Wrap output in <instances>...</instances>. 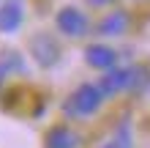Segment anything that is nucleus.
Segmentation results:
<instances>
[{
  "label": "nucleus",
  "instance_id": "7",
  "mask_svg": "<svg viewBox=\"0 0 150 148\" xmlns=\"http://www.w3.org/2000/svg\"><path fill=\"white\" fill-rule=\"evenodd\" d=\"M79 137L71 126H52L44 137V148H76Z\"/></svg>",
  "mask_w": 150,
  "mask_h": 148
},
{
  "label": "nucleus",
  "instance_id": "9",
  "mask_svg": "<svg viewBox=\"0 0 150 148\" xmlns=\"http://www.w3.org/2000/svg\"><path fill=\"white\" fill-rule=\"evenodd\" d=\"M128 28V14L126 11H112L98 22V33L101 36H120Z\"/></svg>",
  "mask_w": 150,
  "mask_h": 148
},
{
  "label": "nucleus",
  "instance_id": "8",
  "mask_svg": "<svg viewBox=\"0 0 150 148\" xmlns=\"http://www.w3.org/2000/svg\"><path fill=\"white\" fill-rule=\"evenodd\" d=\"M8 74H25V58L16 49H0V82Z\"/></svg>",
  "mask_w": 150,
  "mask_h": 148
},
{
  "label": "nucleus",
  "instance_id": "12",
  "mask_svg": "<svg viewBox=\"0 0 150 148\" xmlns=\"http://www.w3.org/2000/svg\"><path fill=\"white\" fill-rule=\"evenodd\" d=\"M90 6H104V3H112V0H87Z\"/></svg>",
  "mask_w": 150,
  "mask_h": 148
},
{
  "label": "nucleus",
  "instance_id": "3",
  "mask_svg": "<svg viewBox=\"0 0 150 148\" xmlns=\"http://www.w3.org/2000/svg\"><path fill=\"white\" fill-rule=\"evenodd\" d=\"M55 22H57V30L63 33V36H71V39H79V36H85V33L90 30V19L74 6L60 8Z\"/></svg>",
  "mask_w": 150,
  "mask_h": 148
},
{
  "label": "nucleus",
  "instance_id": "1",
  "mask_svg": "<svg viewBox=\"0 0 150 148\" xmlns=\"http://www.w3.org/2000/svg\"><path fill=\"white\" fill-rule=\"evenodd\" d=\"M104 91L101 85H90V82H82L79 88L68 96V102L63 104V110L68 115H93V112H98V107L104 104Z\"/></svg>",
  "mask_w": 150,
  "mask_h": 148
},
{
  "label": "nucleus",
  "instance_id": "2",
  "mask_svg": "<svg viewBox=\"0 0 150 148\" xmlns=\"http://www.w3.org/2000/svg\"><path fill=\"white\" fill-rule=\"evenodd\" d=\"M30 58L36 60L41 69H52L60 63V58H63V47H60V41L52 36V33H36V36L30 39Z\"/></svg>",
  "mask_w": 150,
  "mask_h": 148
},
{
  "label": "nucleus",
  "instance_id": "11",
  "mask_svg": "<svg viewBox=\"0 0 150 148\" xmlns=\"http://www.w3.org/2000/svg\"><path fill=\"white\" fill-rule=\"evenodd\" d=\"M147 82H150L147 69H142V66L131 69V91H142V88H147Z\"/></svg>",
  "mask_w": 150,
  "mask_h": 148
},
{
  "label": "nucleus",
  "instance_id": "4",
  "mask_svg": "<svg viewBox=\"0 0 150 148\" xmlns=\"http://www.w3.org/2000/svg\"><path fill=\"white\" fill-rule=\"evenodd\" d=\"M85 60L90 69H98V71H109V69L117 66V52L109 44H87L85 47Z\"/></svg>",
  "mask_w": 150,
  "mask_h": 148
},
{
  "label": "nucleus",
  "instance_id": "6",
  "mask_svg": "<svg viewBox=\"0 0 150 148\" xmlns=\"http://www.w3.org/2000/svg\"><path fill=\"white\" fill-rule=\"evenodd\" d=\"M25 19V11L16 0H6L0 6V33H14L19 30V25Z\"/></svg>",
  "mask_w": 150,
  "mask_h": 148
},
{
  "label": "nucleus",
  "instance_id": "5",
  "mask_svg": "<svg viewBox=\"0 0 150 148\" xmlns=\"http://www.w3.org/2000/svg\"><path fill=\"white\" fill-rule=\"evenodd\" d=\"M98 85H101L104 96H115V93L131 88V69H117V66L109 69V71H104Z\"/></svg>",
  "mask_w": 150,
  "mask_h": 148
},
{
  "label": "nucleus",
  "instance_id": "10",
  "mask_svg": "<svg viewBox=\"0 0 150 148\" xmlns=\"http://www.w3.org/2000/svg\"><path fill=\"white\" fill-rule=\"evenodd\" d=\"M101 148H134V140H131V129H128L126 121L117 126V132L112 134V140H107Z\"/></svg>",
  "mask_w": 150,
  "mask_h": 148
}]
</instances>
